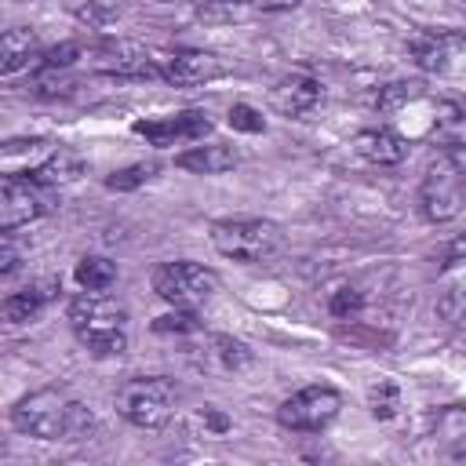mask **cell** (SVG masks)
Masks as SVG:
<instances>
[{
  "instance_id": "1",
  "label": "cell",
  "mask_w": 466,
  "mask_h": 466,
  "mask_svg": "<svg viewBox=\"0 0 466 466\" xmlns=\"http://www.w3.org/2000/svg\"><path fill=\"white\" fill-rule=\"evenodd\" d=\"M11 426L36 441H84L95 430V415L62 390H33L11 408Z\"/></svg>"
},
{
  "instance_id": "2",
  "label": "cell",
  "mask_w": 466,
  "mask_h": 466,
  "mask_svg": "<svg viewBox=\"0 0 466 466\" xmlns=\"http://www.w3.org/2000/svg\"><path fill=\"white\" fill-rule=\"evenodd\" d=\"M66 320L69 328L76 331V339L98 353V357H116L127 350V306L116 299V295H106V291H84L69 302L66 309Z\"/></svg>"
},
{
  "instance_id": "3",
  "label": "cell",
  "mask_w": 466,
  "mask_h": 466,
  "mask_svg": "<svg viewBox=\"0 0 466 466\" xmlns=\"http://www.w3.org/2000/svg\"><path fill=\"white\" fill-rule=\"evenodd\" d=\"M211 244L233 262H269L284 248V233L269 218H218L211 226Z\"/></svg>"
},
{
  "instance_id": "4",
  "label": "cell",
  "mask_w": 466,
  "mask_h": 466,
  "mask_svg": "<svg viewBox=\"0 0 466 466\" xmlns=\"http://www.w3.org/2000/svg\"><path fill=\"white\" fill-rule=\"evenodd\" d=\"M178 404V390L171 379L164 375H142V379H127L116 390V411L138 426V430H160L171 422Z\"/></svg>"
},
{
  "instance_id": "5",
  "label": "cell",
  "mask_w": 466,
  "mask_h": 466,
  "mask_svg": "<svg viewBox=\"0 0 466 466\" xmlns=\"http://www.w3.org/2000/svg\"><path fill=\"white\" fill-rule=\"evenodd\" d=\"M153 291L171 302V306H182V309H193L200 302H208L215 291H218V273L200 266V262H160L153 269Z\"/></svg>"
},
{
  "instance_id": "6",
  "label": "cell",
  "mask_w": 466,
  "mask_h": 466,
  "mask_svg": "<svg viewBox=\"0 0 466 466\" xmlns=\"http://www.w3.org/2000/svg\"><path fill=\"white\" fill-rule=\"evenodd\" d=\"M342 408V393L331 386H302L277 408V422L291 433H320L335 422Z\"/></svg>"
},
{
  "instance_id": "7",
  "label": "cell",
  "mask_w": 466,
  "mask_h": 466,
  "mask_svg": "<svg viewBox=\"0 0 466 466\" xmlns=\"http://www.w3.org/2000/svg\"><path fill=\"white\" fill-rule=\"evenodd\" d=\"M55 208L51 186H40L36 178L25 175H4L0 186V229H18L36 218H44Z\"/></svg>"
},
{
  "instance_id": "8",
  "label": "cell",
  "mask_w": 466,
  "mask_h": 466,
  "mask_svg": "<svg viewBox=\"0 0 466 466\" xmlns=\"http://www.w3.org/2000/svg\"><path fill=\"white\" fill-rule=\"evenodd\" d=\"M462 175L448 164V167H433L422 186H419V211L430 218V222H448L462 211L466 197H462Z\"/></svg>"
},
{
  "instance_id": "9",
  "label": "cell",
  "mask_w": 466,
  "mask_h": 466,
  "mask_svg": "<svg viewBox=\"0 0 466 466\" xmlns=\"http://www.w3.org/2000/svg\"><path fill=\"white\" fill-rule=\"evenodd\" d=\"M157 66H160V80H167L175 87H200V84H211L226 73V66L215 51H197V47L171 51Z\"/></svg>"
},
{
  "instance_id": "10",
  "label": "cell",
  "mask_w": 466,
  "mask_h": 466,
  "mask_svg": "<svg viewBox=\"0 0 466 466\" xmlns=\"http://www.w3.org/2000/svg\"><path fill=\"white\" fill-rule=\"evenodd\" d=\"M91 66L98 73L109 76H124V80H138V76H160V66L131 40H106L98 47H91Z\"/></svg>"
},
{
  "instance_id": "11",
  "label": "cell",
  "mask_w": 466,
  "mask_h": 466,
  "mask_svg": "<svg viewBox=\"0 0 466 466\" xmlns=\"http://www.w3.org/2000/svg\"><path fill=\"white\" fill-rule=\"evenodd\" d=\"M211 131V120L204 109H186V113H175V116H157V120H138L135 124V135H142L149 146H175V142H193V138H204Z\"/></svg>"
},
{
  "instance_id": "12",
  "label": "cell",
  "mask_w": 466,
  "mask_h": 466,
  "mask_svg": "<svg viewBox=\"0 0 466 466\" xmlns=\"http://www.w3.org/2000/svg\"><path fill=\"white\" fill-rule=\"evenodd\" d=\"M317 102H320V84L306 73H291V76H284L269 87V109L288 116V120L306 116Z\"/></svg>"
},
{
  "instance_id": "13",
  "label": "cell",
  "mask_w": 466,
  "mask_h": 466,
  "mask_svg": "<svg viewBox=\"0 0 466 466\" xmlns=\"http://www.w3.org/2000/svg\"><path fill=\"white\" fill-rule=\"evenodd\" d=\"M408 138L393 127H364L357 131L353 138V153L375 167H393V164H404L408 160Z\"/></svg>"
},
{
  "instance_id": "14",
  "label": "cell",
  "mask_w": 466,
  "mask_h": 466,
  "mask_svg": "<svg viewBox=\"0 0 466 466\" xmlns=\"http://www.w3.org/2000/svg\"><path fill=\"white\" fill-rule=\"evenodd\" d=\"M430 444L441 459L462 462L466 459V404H448L430 419Z\"/></svg>"
},
{
  "instance_id": "15",
  "label": "cell",
  "mask_w": 466,
  "mask_h": 466,
  "mask_svg": "<svg viewBox=\"0 0 466 466\" xmlns=\"http://www.w3.org/2000/svg\"><path fill=\"white\" fill-rule=\"evenodd\" d=\"M51 153H55V142L47 138H11L0 149V164H4V175H33Z\"/></svg>"
},
{
  "instance_id": "16",
  "label": "cell",
  "mask_w": 466,
  "mask_h": 466,
  "mask_svg": "<svg viewBox=\"0 0 466 466\" xmlns=\"http://www.w3.org/2000/svg\"><path fill=\"white\" fill-rule=\"evenodd\" d=\"M237 149L233 146H222V142H208V146H189L186 153L175 157V164L182 171H193V175H222L229 167H237Z\"/></svg>"
},
{
  "instance_id": "17",
  "label": "cell",
  "mask_w": 466,
  "mask_h": 466,
  "mask_svg": "<svg viewBox=\"0 0 466 466\" xmlns=\"http://www.w3.org/2000/svg\"><path fill=\"white\" fill-rule=\"evenodd\" d=\"M55 291H58V284L55 280H40V284H29V288H22V291H11L7 299H4V320L7 324H25V320H36L40 317V309L55 299Z\"/></svg>"
},
{
  "instance_id": "18",
  "label": "cell",
  "mask_w": 466,
  "mask_h": 466,
  "mask_svg": "<svg viewBox=\"0 0 466 466\" xmlns=\"http://www.w3.org/2000/svg\"><path fill=\"white\" fill-rule=\"evenodd\" d=\"M36 55H40V47H36V33L33 29H25V25L4 29V36H0V69L4 73L25 69Z\"/></svg>"
},
{
  "instance_id": "19",
  "label": "cell",
  "mask_w": 466,
  "mask_h": 466,
  "mask_svg": "<svg viewBox=\"0 0 466 466\" xmlns=\"http://www.w3.org/2000/svg\"><path fill=\"white\" fill-rule=\"evenodd\" d=\"M84 175V160L73 153V149H66V146H55V153L33 171V175H25V178H36L40 186H69V182H76Z\"/></svg>"
},
{
  "instance_id": "20",
  "label": "cell",
  "mask_w": 466,
  "mask_h": 466,
  "mask_svg": "<svg viewBox=\"0 0 466 466\" xmlns=\"http://www.w3.org/2000/svg\"><path fill=\"white\" fill-rule=\"evenodd\" d=\"M451 44H455V36H448V33H419V36H411L408 51H411V58H415L419 69H426V73H444V69H448Z\"/></svg>"
},
{
  "instance_id": "21",
  "label": "cell",
  "mask_w": 466,
  "mask_h": 466,
  "mask_svg": "<svg viewBox=\"0 0 466 466\" xmlns=\"http://www.w3.org/2000/svg\"><path fill=\"white\" fill-rule=\"evenodd\" d=\"M73 277H76V284H80L84 291H106V288H113V280H116V266H113L106 255H84V258L76 262Z\"/></svg>"
},
{
  "instance_id": "22",
  "label": "cell",
  "mask_w": 466,
  "mask_h": 466,
  "mask_svg": "<svg viewBox=\"0 0 466 466\" xmlns=\"http://www.w3.org/2000/svg\"><path fill=\"white\" fill-rule=\"evenodd\" d=\"M433 138H441L444 146L466 142V106H459V102H437Z\"/></svg>"
},
{
  "instance_id": "23",
  "label": "cell",
  "mask_w": 466,
  "mask_h": 466,
  "mask_svg": "<svg viewBox=\"0 0 466 466\" xmlns=\"http://www.w3.org/2000/svg\"><path fill=\"white\" fill-rule=\"evenodd\" d=\"M419 98H422V84H419V80H393V84H386V87L379 91L375 109L386 113V116H393V113H400L404 106H411V102H419Z\"/></svg>"
},
{
  "instance_id": "24",
  "label": "cell",
  "mask_w": 466,
  "mask_h": 466,
  "mask_svg": "<svg viewBox=\"0 0 466 466\" xmlns=\"http://www.w3.org/2000/svg\"><path fill=\"white\" fill-rule=\"evenodd\" d=\"M251 0H204L197 7V18L208 22V25H226V22H237L244 15H251Z\"/></svg>"
},
{
  "instance_id": "25",
  "label": "cell",
  "mask_w": 466,
  "mask_h": 466,
  "mask_svg": "<svg viewBox=\"0 0 466 466\" xmlns=\"http://www.w3.org/2000/svg\"><path fill=\"white\" fill-rule=\"evenodd\" d=\"M211 346H215L211 353L218 357V364H222L226 371H240V368L251 364V350H248L240 339H233V335H215Z\"/></svg>"
},
{
  "instance_id": "26",
  "label": "cell",
  "mask_w": 466,
  "mask_h": 466,
  "mask_svg": "<svg viewBox=\"0 0 466 466\" xmlns=\"http://www.w3.org/2000/svg\"><path fill=\"white\" fill-rule=\"evenodd\" d=\"M66 7H69L80 22H87V25H109V22L116 18V11H113L106 0H66Z\"/></svg>"
},
{
  "instance_id": "27",
  "label": "cell",
  "mask_w": 466,
  "mask_h": 466,
  "mask_svg": "<svg viewBox=\"0 0 466 466\" xmlns=\"http://www.w3.org/2000/svg\"><path fill=\"white\" fill-rule=\"evenodd\" d=\"M153 167L149 164H131V167H120L106 178V189H116V193H127V189H138L142 182H149Z\"/></svg>"
},
{
  "instance_id": "28",
  "label": "cell",
  "mask_w": 466,
  "mask_h": 466,
  "mask_svg": "<svg viewBox=\"0 0 466 466\" xmlns=\"http://www.w3.org/2000/svg\"><path fill=\"white\" fill-rule=\"evenodd\" d=\"M328 309H331V317L350 320V317H357V313L364 309V295H360L357 288H339V291H331Z\"/></svg>"
},
{
  "instance_id": "29",
  "label": "cell",
  "mask_w": 466,
  "mask_h": 466,
  "mask_svg": "<svg viewBox=\"0 0 466 466\" xmlns=\"http://www.w3.org/2000/svg\"><path fill=\"white\" fill-rule=\"evenodd\" d=\"M397 408H400V393H397L393 382H382V386L371 390V415H375V419L386 422V419L397 415Z\"/></svg>"
},
{
  "instance_id": "30",
  "label": "cell",
  "mask_w": 466,
  "mask_h": 466,
  "mask_svg": "<svg viewBox=\"0 0 466 466\" xmlns=\"http://www.w3.org/2000/svg\"><path fill=\"white\" fill-rule=\"evenodd\" d=\"M197 328H200V320H197L189 309H182V306H175V313H167V317H157V320H153V331H160V335H167V331L186 335V331H197Z\"/></svg>"
},
{
  "instance_id": "31",
  "label": "cell",
  "mask_w": 466,
  "mask_h": 466,
  "mask_svg": "<svg viewBox=\"0 0 466 466\" xmlns=\"http://www.w3.org/2000/svg\"><path fill=\"white\" fill-rule=\"evenodd\" d=\"M229 127H233V131H248V135H258L266 124H262V116H258L251 106L237 102V106L229 109Z\"/></svg>"
},
{
  "instance_id": "32",
  "label": "cell",
  "mask_w": 466,
  "mask_h": 466,
  "mask_svg": "<svg viewBox=\"0 0 466 466\" xmlns=\"http://www.w3.org/2000/svg\"><path fill=\"white\" fill-rule=\"evenodd\" d=\"M76 55H80V47H76V44H58V47H51V51H44V55H40V58H44L40 66H44V69H66Z\"/></svg>"
},
{
  "instance_id": "33",
  "label": "cell",
  "mask_w": 466,
  "mask_h": 466,
  "mask_svg": "<svg viewBox=\"0 0 466 466\" xmlns=\"http://www.w3.org/2000/svg\"><path fill=\"white\" fill-rule=\"evenodd\" d=\"M18 269V244H15V229H4L0 237V273L11 277Z\"/></svg>"
},
{
  "instance_id": "34",
  "label": "cell",
  "mask_w": 466,
  "mask_h": 466,
  "mask_svg": "<svg viewBox=\"0 0 466 466\" xmlns=\"http://www.w3.org/2000/svg\"><path fill=\"white\" fill-rule=\"evenodd\" d=\"M462 262H466V233L451 237V240H448V248H444V269L462 266Z\"/></svg>"
},
{
  "instance_id": "35",
  "label": "cell",
  "mask_w": 466,
  "mask_h": 466,
  "mask_svg": "<svg viewBox=\"0 0 466 466\" xmlns=\"http://www.w3.org/2000/svg\"><path fill=\"white\" fill-rule=\"evenodd\" d=\"M302 0H251V7L255 11H266V15H273V11H291V7H299Z\"/></svg>"
},
{
  "instance_id": "36",
  "label": "cell",
  "mask_w": 466,
  "mask_h": 466,
  "mask_svg": "<svg viewBox=\"0 0 466 466\" xmlns=\"http://www.w3.org/2000/svg\"><path fill=\"white\" fill-rule=\"evenodd\" d=\"M448 164H451L459 175H466V142H459V146H448Z\"/></svg>"
}]
</instances>
